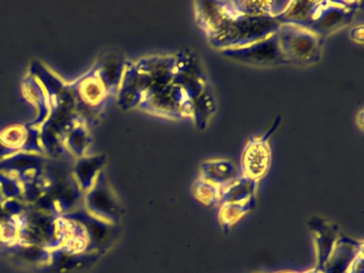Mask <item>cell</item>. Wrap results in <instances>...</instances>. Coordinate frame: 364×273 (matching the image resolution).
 <instances>
[{"mask_svg":"<svg viewBox=\"0 0 364 273\" xmlns=\"http://www.w3.org/2000/svg\"><path fill=\"white\" fill-rule=\"evenodd\" d=\"M176 53L173 82L180 85L191 102L196 127L204 130L210 125L217 111V102L210 79L195 51L183 49Z\"/></svg>","mask_w":364,"mask_h":273,"instance_id":"obj_1","label":"cell"},{"mask_svg":"<svg viewBox=\"0 0 364 273\" xmlns=\"http://www.w3.org/2000/svg\"><path fill=\"white\" fill-rule=\"evenodd\" d=\"M280 23L270 16L233 17L219 33L208 38L210 46L217 50L244 46L264 40L278 31Z\"/></svg>","mask_w":364,"mask_h":273,"instance_id":"obj_2","label":"cell"},{"mask_svg":"<svg viewBox=\"0 0 364 273\" xmlns=\"http://www.w3.org/2000/svg\"><path fill=\"white\" fill-rule=\"evenodd\" d=\"M277 38L287 63L311 65L321 60L325 38L311 30L301 26L280 23Z\"/></svg>","mask_w":364,"mask_h":273,"instance_id":"obj_3","label":"cell"},{"mask_svg":"<svg viewBox=\"0 0 364 273\" xmlns=\"http://www.w3.org/2000/svg\"><path fill=\"white\" fill-rule=\"evenodd\" d=\"M139 108L164 119H193L191 100L186 92L173 81L150 85Z\"/></svg>","mask_w":364,"mask_h":273,"instance_id":"obj_4","label":"cell"},{"mask_svg":"<svg viewBox=\"0 0 364 273\" xmlns=\"http://www.w3.org/2000/svg\"><path fill=\"white\" fill-rule=\"evenodd\" d=\"M360 1H314L306 29L325 38L353 21Z\"/></svg>","mask_w":364,"mask_h":273,"instance_id":"obj_5","label":"cell"},{"mask_svg":"<svg viewBox=\"0 0 364 273\" xmlns=\"http://www.w3.org/2000/svg\"><path fill=\"white\" fill-rule=\"evenodd\" d=\"M219 53L223 57L249 65L274 66L287 64L279 47L277 32L264 40L244 46L223 49Z\"/></svg>","mask_w":364,"mask_h":273,"instance_id":"obj_6","label":"cell"},{"mask_svg":"<svg viewBox=\"0 0 364 273\" xmlns=\"http://www.w3.org/2000/svg\"><path fill=\"white\" fill-rule=\"evenodd\" d=\"M195 19L206 38H210L221 31L233 17L230 1L193 2Z\"/></svg>","mask_w":364,"mask_h":273,"instance_id":"obj_7","label":"cell"},{"mask_svg":"<svg viewBox=\"0 0 364 273\" xmlns=\"http://www.w3.org/2000/svg\"><path fill=\"white\" fill-rule=\"evenodd\" d=\"M268 136H255L245 145L242 155V175L259 181L272 166V147Z\"/></svg>","mask_w":364,"mask_h":273,"instance_id":"obj_8","label":"cell"},{"mask_svg":"<svg viewBox=\"0 0 364 273\" xmlns=\"http://www.w3.org/2000/svg\"><path fill=\"white\" fill-rule=\"evenodd\" d=\"M148 89V79L138 70L134 62H127L119 85V105L125 110L139 108Z\"/></svg>","mask_w":364,"mask_h":273,"instance_id":"obj_9","label":"cell"},{"mask_svg":"<svg viewBox=\"0 0 364 273\" xmlns=\"http://www.w3.org/2000/svg\"><path fill=\"white\" fill-rule=\"evenodd\" d=\"M176 53L144 55L134 61L136 68L148 79L149 87L173 81L176 68Z\"/></svg>","mask_w":364,"mask_h":273,"instance_id":"obj_10","label":"cell"},{"mask_svg":"<svg viewBox=\"0 0 364 273\" xmlns=\"http://www.w3.org/2000/svg\"><path fill=\"white\" fill-rule=\"evenodd\" d=\"M363 253V243L346 236L338 237L321 273H348L355 258Z\"/></svg>","mask_w":364,"mask_h":273,"instance_id":"obj_11","label":"cell"},{"mask_svg":"<svg viewBox=\"0 0 364 273\" xmlns=\"http://www.w3.org/2000/svg\"><path fill=\"white\" fill-rule=\"evenodd\" d=\"M86 200L93 215L107 222L116 219L120 213L116 198L104 181L103 172L100 173L95 185L89 190Z\"/></svg>","mask_w":364,"mask_h":273,"instance_id":"obj_12","label":"cell"},{"mask_svg":"<svg viewBox=\"0 0 364 273\" xmlns=\"http://www.w3.org/2000/svg\"><path fill=\"white\" fill-rule=\"evenodd\" d=\"M311 232L314 241L315 251H316L317 269L321 270L325 262L329 258L338 237V226L332 222L325 221L319 218H313L310 221Z\"/></svg>","mask_w":364,"mask_h":273,"instance_id":"obj_13","label":"cell"},{"mask_svg":"<svg viewBox=\"0 0 364 273\" xmlns=\"http://www.w3.org/2000/svg\"><path fill=\"white\" fill-rule=\"evenodd\" d=\"M237 176L235 164L227 158L204 160L200 166V178L219 187H223Z\"/></svg>","mask_w":364,"mask_h":273,"instance_id":"obj_14","label":"cell"},{"mask_svg":"<svg viewBox=\"0 0 364 273\" xmlns=\"http://www.w3.org/2000/svg\"><path fill=\"white\" fill-rule=\"evenodd\" d=\"M257 189L259 181L245 175H238L233 181L221 188L220 204L246 202L257 196Z\"/></svg>","mask_w":364,"mask_h":273,"instance_id":"obj_15","label":"cell"},{"mask_svg":"<svg viewBox=\"0 0 364 273\" xmlns=\"http://www.w3.org/2000/svg\"><path fill=\"white\" fill-rule=\"evenodd\" d=\"M104 164L103 156H82L75 166L76 177L82 190L93 187Z\"/></svg>","mask_w":364,"mask_h":273,"instance_id":"obj_16","label":"cell"},{"mask_svg":"<svg viewBox=\"0 0 364 273\" xmlns=\"http://www.w3.org/2000/svg\"><path fill=\"white\" fill-rule=\"evenodd\" d=\"M257 203V196L242 203H223L219 208L218 219L225 230L233 228L245 215H248Z\"/></svg>","mask_w":364,"mask_h":273,"instance_id":"obj_17","label":"cell"},{"mask_svg":"<svg viewBox=\"0 0 364 273\" xmlns=\"http://www.w3.org/2000/svg\"><path fill=\"white\" fill-rule=\"evenodd\" d=\"M125 64L127 63H124L122 60L116 57L104 61L103 65L99 70L100 83L103 85L104 89L119 87L123 72H124Z\"/></svg>","mask_w":364,"mask_h":273,"instance_id":"obj_18","label":"cell"},{"mask_svg":"<svg viewBox=\"0 0 364 273\" xmlns=\"http://www.w3.org/2000/svg\"><path fill=\"white\" fill-rule=\"evenodd\" d=\"M221 188L223 187H219L199 177L193 183V196L199 202L208 206L218 204V203L220 204Z\"/></svg>","mask_w":364,"mask_h":273,"instance_id":"obj_19","label":"cell"},{"mask_svg":"<svg viewBox=\"0 0 364 273\" xmlns=\"http://www.w3.org/2000/svg\"><path fill=\"white\" fill-rule=\"evenodd\" d=\"M67 141L72 151L82 157L88 146V132L82 125L72 126L68 132Z\"/></svg>","mask_w":364,"mask_h":273,"instance_id":"obj_20","label":"cell"},{"mask_svg":"<svg viewBox=\"0 0 364 273\" xmlns=\"http://www.w3.org/2000/svg\"><path fill=\"white\" fill-rule=\"evenodd\" d=\"M0 191H1V194L8 196V198L18 196L21 191L18 179L0 172Z\"/></svg>","mask_w":364,"mask_h":273,"instance_id":"obj_21","label":"cell"},{"mask_svg":"<svg viewBox=\"0 0 364 273\" xmlns=\"http://www.w3.org/2000/svg\"><path fill=\"white\" fill-rule=\"evenodd\" d=\"M25 136H26V134H25L22 127H11L6 129L3 136H0V139H1L3 142H5L6 144L9 145V146L18 149L20 144H22L23 141L26 138Z\"/></svg>","mask_w":364,"mask_h":273,"instance_id":"obj_22","label":"cell"},{"mask_svg":"<svg viewBox=\"0 0 364 273\" xmlns=\"http://www.w3.org/2000/svg\"><path fill=\"white\" fill-rule=\"evenodd\" d=\"M349 38L353 43L358 45H363V25L353 26L349 31Z\"/></svg>","mask_w":364,"mask_h":273,"instance_id":"obj_23","label":"cell"},{"mask_svg":"<svg viewBox=\"0 0 364 273\" xmlns=\"http://www.w3.org/2000/svg\"><path fill=\"white\" fill-rule=\"evenodd\" d=\"M363 253L360 254L351 264L348 273H363Z\"/></svg>","mask_w":364,"mask_h":273,"instance_id":"obj_24","label":"cell"},{"mask_svg":"<svg viewBox=\"0 0 364 273\" xmlns=\"http://www.w3.org/2000/svg\"><path fill=\"white\" fill-rule=\"evenodd\" d=\"M18 151V149L16 147L9 146V145L6 144L5 142H3V140L0 139V158H6L8 156L11 155V154L16 153Z\"/></svg>","mask_w":364,"mask_h":273,"instance_id":"obj_25","label":"cell"},{"mask_svg":"<svg viewBox=\"0 0 364 273\" xmlns=\"http://www.w3.org/2000/svg\"><path fill=\"white\" fill-rule=\"evenodd\" d=\"M355 125L359 127L361 132H363V108L360 109L355 114Z\"/></svg>","mask_w":364,"mask_h":273,"instance_id":"obj_26","label":"cell"},{"mask_svg":"<svg viewBox=\"0 0 364 273\" xmlns=\"http://www.w3.org/2000/svg\"><path fill=\"white\" fill-rule=\"evenodd\" d=\"M304 273H321V271L319 269L315 268L314 270L306 271Z\"/></svg>","mask_w":364,"mask_h":273,"instance_id":"obj_27","label":"cell"},{"mask_svg":"<svg viewBox=\"0 0 364 273\" xmlns=\"http://www.w3.org/2000/svg\"><path fill=\"white\" fill-rule=\"evenodd\" d=\"M278 273H294V272H278Z\"/></svg>","mask_w":364,"mask_h":273,"instance_id":"obj_28","label":"cell"},{"mask_svg":"<svg viewBox=\"0 0 364 273\" xmlns=\"http://www.w3.org/2000/svg\"><path fill=\"white\" fill-rule=\"evenodd\" d=\"M0 196H1V191H0Z\"/></svg>","mask_w":364,"mask_h":273,"instance_id":"obj_29","label":"cell"}]
</instances>
